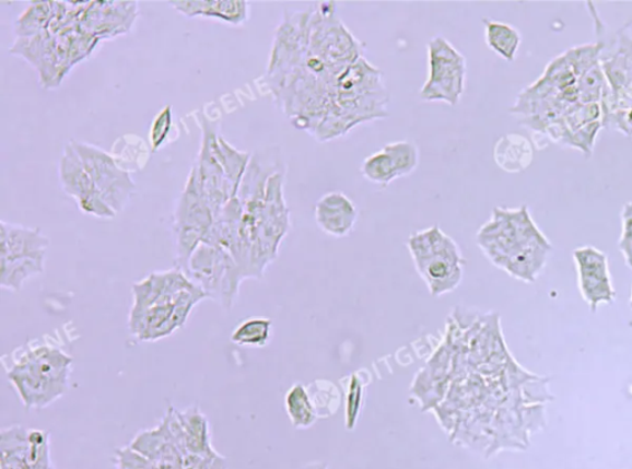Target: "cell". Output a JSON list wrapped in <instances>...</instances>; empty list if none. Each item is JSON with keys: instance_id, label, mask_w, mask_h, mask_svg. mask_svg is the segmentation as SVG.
<instances>
[{"instance_id": "cell-31", "label": "cell", "mask_w": 632, "mask_h": 469, "mask_svg": "<svg viewBox=\"0 0 632 469\" xmlns=\"http://www.w3.org/2000/svg\"><path fill=\"white\" fill-rule=\"evenodd\" d=\"M602 128L610 127L632 138V108L611 112L601 118Z\"/></svg>"}, {"instance_id": "cell-2", "label": "cell", "mask_w": 632, "mask_h": 469, "mask_svg": "<svg viewBox=\"0 0 632 469\" xmlns=\"http://www.w3.org/2000/svg\"><path fill=\"white\" fill-rule=\"evenodd\" d=\"M477 243L492 263L503 271L526 255L552 251L551 244L536 226L526 207L494 209L490 222L478 232Z\"/></svg>"}, {"instance_id": "cell-18", "label": "cell", "mask_w": 632, "mask_h": 469, "mask_svg": "<svg viewBox=\"0 0 632 469\" xmlns=\"http://www.w3.org/2000/svg\"><path fill=\"white\" fill-rule=\"evenodd\" d=\"M44 271L45 256L0 260V285L8 291L21 292L28 280Z\"/></svg>"}, {"instance_id": "cell-12", "label": "cell", "mask_w": 632, "mask_h": 469, "mask_svg": "<svg viewBox=\"0 0 632 469\" xmlns=\"http://www.w3.org/2000/svg\"><path fill=\"white\" fill-rule=\"evenodd\" d=\"M60 181L66 195L75 199L84 214L102 219L117 215L95 188L71 142L67 143L60 160Z\"/></svg>"}, {"instance_id": "cell-20", "label": "cell", "mask_w": 632, "mask_h": 469, "mask_svg": "<svg viewBox=\"0 0 632 469\" xmlns=\"http://www.w3.org/2000/svg\"><path fill=\"white\" fill-rule=\"evenodd\" d=\"M485 43L490 49L507 62L515 60L522 44V36L511 24L483 19Z\"/></svg>"}, {"instance_id": "cell-25", "label": "cell", "mask_w": 632, "mask_h": 469, "mask_svg": "<svg viewBox=\"0 0 632 469\" xmlns=\"http://www.w3.org/2000/svg\"><path fill=\"white\" fill-rule=\"evenodd\" d=\"M385 150L389 153L397 169L398 177H406L417 169L420 153L414 142L398 141L388 143Z\"/></svg>"}, {"instance_id": "cell-35", "label": "cell", "mask_w": 632, "mask_h": 469, "mask_svg": "<svg viewBox=\"0 0 632 469\" xmlns=\"http://www.w3.org/2000/svg\"><path fill=\"white\" fill-rule=\"evenodd\" d=\"M630 308L632 309V294H631V300H630Z\"/></svg>"}, {"instance_id": "cell-30", "label": "cell", "mask_w": 632, "mask_h": 469, "mask_svg": "<svg viewBox=\"0 0 632 469\" xmlns=\"http://www.w3.org/2000/svg\"><path fill=\"white\" fill-rule=\"evenodd\" d=\"M115 469H153V467L145 457L128 446L115 453Z\"/></svg>"}, {"instance_id": "cell-22", "label": "cell", "mask_w": 632, "mask_h": 469, "mask_svg": "<svg viewBox=\"0 0 632 469\" xmlns=\"http://www.w3.org/2000/svg\"><path fill=\"white\" fill-rule=\"evenodd\" d=\"M272 328L273 323L271 319L262 317L248 318L237 325L230 339L237 347L261 349L270 343Z\"/></svg>"}, {"instance_id": "cell-4", "label": "cell", "mask_w": 632, "mask_h": 469, "mask_svg": "<svg viewBox=\"0 0 632 469\" xmlns=\"http://www.w3.org/2000/svg\"><path fill=\"white\" fill-rule=\"evenodd\" d=\"M185 273L207 298L232 308L245 275L241 266L223 247L202 243L187 265Z\"/></svg>"}, {"instance_id": "cell-21", "label": "cell", "mask_w": 632, "mask_h": 469, "mask_svg": "<svg viewBox=\"0 0 632 469\" xmlns=\"http://www.w3.org/2000/svg\"><path fill=\"white\" fill-rule=\"evenodd\" d=\"M284 407L286 415H289L295 429H309L316 423V419H318V410H316L313 403L308 389H306L302 383H295V385L286 391Z\"/></svg>"}, {"instance_id": "cell-10", "label": "cell", "mask_w": 632, "mask_h": 469, "mask_svg": "<svg viewBox=\"0 0 632 469\" xmlns=\"http://www.w3.org/2000/svg\"><path fill=\"white\" fill-rule=\"evenodd\" d=\"M577 267L578 285L582 298L592 313L600 305L616 302L617 292L609 270L608 256L596 247L584 246L573 251Z\"/></svg>"}, {"instance_id": "cell-14", "label": "cell", "mask_w": 632, "mask_h": 469, "mask_svg": "<svg viewBox=\"0 0 632 469\" xmlns=\"http://www.w3.org/2000/svg\"><path fill=\"white\" fill-rule=\"evenodd\" d=\"M130 447L145 457L153 469H182V454L165 419L156 429L140 433Z\"/></svg>"}, {"instance_id": "cell-15", "label": "cell", "mask_w": 632, "mask_h": 469, "mask_svg": "<svg viewBox=\"0 0 632 469\" xmlns=\"http://www.w3.org/2000/svg\"><path fill=\"white\" fill-rule=\"evenodd\" d=\"M359 218L352 200L341 191H330L315 206L316 224L325 234L333 237L348 236Z\"/></svg>"}, {"instance_id": "cell-29", "label": "cell", "mask_w": 632, "mask_h": 469, "mask_svg": "<svg viewBox=\"0 0 632 469\" xmlns=\"http://www.w3.org/2000/svg\"><path fill=\"white\" fill-rule=\"evenodd\" d=\"M363 387L358 376H352L347 400V429L353 430L358 424L362 408Z\"/></svg>"}, {"instance_id": "cell-9", "label": "cell", "mask_w": 632, "mask_h": 469, "mask_svg": "<svg viewBox=\"0 0 632 469\" xmlns=\"http://www.w3.org/2000/svg\"><path fill=\"white\" fill-rule=\"evenodd\" d=\"M2 469H52L49 434L40 430L11 426L0 438Z\"/></svg>"}, {"instance_id": "cell-19", "label": "cell", "mask_w": 632, "mask_h": 469, "mask_svg": "<svg viewBox=\"0 0 632 469\" xmlns=\"http://www.w3.org/2000/svg\"><path fill=\"white\" fill-rule=\"evenodd\" d=\"M494 159L496 165L506 172H520L531 165L534 151L528 139L519 136H506L498 141Z\"/></svg>"}, {"instance_id": "cell-16", "label": "cell", "mask_w": 632, "mask_h": 469, "mask_svg": "<svg viewBox=\"0 0 632 469\" xmlns=\"http://www.w3.org/2000/svg\"><path fill=\"white\" fill-rule=\"evenodd\" d=\"M50 238L40 228L2 222L0 224V260L46 256Z\"/></svg>"}, {"instance_id": "cell-3", "label": "cell", "mask_w": 632, "mask_h": 469, "mask_svg": "<svg viewBox=\"0 0 632 469\" xmlns=\"http://www.w3.org/2000/svg\"><path fill=\"white\" fill-rule=\"evenodd\" d=\"M408 248L431 295L452 293L461 284L465 258L442 228L435 225L417 232L409 237Z\"/></svg>"}, {"instance_id": "cell-26", "label": "cell", "mask_w": 632, "mask_h": 469, "mask_svg": "<svg viewBox=\"0 0 632 469\" xmlns=\"http://www.w3.org/2000/svg\"><path fill=\"white\" fill-rule=\"evenodd\" d=\"M601 128V121L590 122L588 126L571 132L570 136L562 141V145L580 150L583 155L592 156L598 132Z\"/></svg>"}, {"instance_id": "cell-24", "label": "cell", "mask_w": 632, "mask_h": 469, "mask_svg": "<svg viewBox=\"0 0 632 469\" xmlns=\"http://www.w3.org/2000/svg\"><path fill=\"white\" fill-rule=\"evenodd\" d=\"M361 172L363 177L372 181V184L385 187L399 178L395 162H393L385 149L373 153V155L363 161Z\"/></svg>"}, {"instance_id": "cell-6", "label": "cell", "mask_w": 632, "mask_h": 469, "mask_svg": "<svg viewBox=\"0 0 632 469\" xmlns=\"http://www.w3.org/2000/svg\"><path fill=\"white\" fill-rule=\"evenodd\" d=\"M214 222L215 215L200 190L194 168L178 199L174 218L176 262L179 270L186 271L191 255L204 243Z\"/></svg>"}, {"instance_id": "cell-27", "label": "cell", "mask_w": 632, "mask_h": 469, "mask_svg": "<svg viewBox=\"0 0 632 469\" xmlns=\"http://www.w3.org/2000/svg\"><path fill=\"white\" fill-rule=\"evenodd\" d=\"M182 469H227L225 457L215 449L207 454H186L182 456Z\"/></svg>"}, {"instance_id": "cell-1", "label": "cell", "mask_w": 632, "mask_h": 469, "mask_svg": "<svg viewBox=\"0 0 632 469\" xmlns=\"http://www.w3.org/2000/svg\"><path fill=\"white\" fill-rule=\"evenodd\" d=\"M73 359L51 340L24 344L3 357L7 377L26 410H43L70 389Z\"/></svg>"}, {"instance_id": "cell-11", "label": "cell", "mask_w": 632, "mask_h": 469, "mask_svg": "<svg viewBox=\"0 0 632 469\" xmlns=\"http://www.w3.org/2000/svg\"><path fill=\"white\" fill-rule=\"evenodd\" d=\"M202 301L200 298H187L151 305L140 312H130V331L133 337L141 341H157L171 337L172 333L184 327L191 310Z\"/></svg>"}, {"instance_id": "cell-28", "label": "cell", "mask_w": 632, "mask_h": 469, "mask_svg": "<svg viewBox=\"0 0 632 469\" xmlns=\"http://www.w3.org/2000/svg\"><path fill=\"white\" fill-rule=\"evenodd\" d=\"M172 127V107L167 105L153 119L150 129V142L153 151H157L164 145Z\"/></svg>"}, {"instance_id": "cell-23", "label": "cell", "mask_w": 632, "mask_h": 469, "mask_svg": "<svg viewBox=\"0 0 632 469\" xmlns=\"http://www.w3.org/2000/svg\"><path fill=\"white\" fill-rule=\"evenodd\" d=\"M218 156L222 164L230 186H232L237 197L238 188L242 186L248 164H250V153L241 152L230 146L229 143L219 137Z\"/></svg>"}, {"instance_id": "cell-13", "label": "cell", "mask_w": 632, "mask_h": 469, "mask_svg": "<svg viewBox=\"0 0 632 469\" xmlns=\"http://www.w3.org/2000/svg\"><path fill=\"white\" fill-rule=\"evenodd\" d=\"M165 421L182 456L214 452L210 442L209 421L198 408L184 411L171 408Z\"/></svg>"}, {"instance_id": "cell-7", "label": "cell", "mask_w": 632, "mask_h": 469, "mask_svg": "<svg viewBox=\"0 0 632 469\" xmlns=\"http://www.w3.org/2000/svg\"><path fill=\"white\" fill-rule=\"evenodd\" d=\"M428 55L429 79L420 91V97L456 105L465 91V57L443 36H436L428 44Z\"/></svg>"}, {"instance_id": "cell-36", "label": "cell", "mask_w": 632, "mask_h": 469, "mask_svg": "<svg viewBox=\"0 0 632 469\" xmlns=\"http://www.w3.org/2000/svg\"><path fill=\"white\" fill-rule=\"evenodd\" d=\"M52 469H55V468H52Z\"/></svg>"}, {"instance_id": "cell-32", "label": "cell", "mask_w": 632, "mask_h": 469, "mask_svg": "<svg viewBox=\"0 0 632 469\" xmlns=\"http://www.w3.org/2000/svg\"><path fill=\"white\" fill-rule=\"evenodd\" d=\"M621 223L619 250L624 256L627 265L632 268V218L621 215Z\"/></svg>"}, {"instance_id": "cell-17", "label": "cell", "mask_w": 632, "mask_h": 469, "mask_svg": "<svg viewBox=\"0 0 632 469\" xmlns=\"http://www.w3.org/2000/svg\"><path fill=\"white\" fill-rule=\"evenodd\" d=\"M171 4L188 17H218L233 25L244 23L248 16V5L242 0H213V2L185 0V2H171Z\"/></svg>"}, {"instance_id": "cell-33", "label": "cell", "mask_w": 632, "mask_h": 469, "mask_svg": "<svg viewBox=\"0 0 632 469\" xmlns=\"http://www.w3.org/2000/svg\"><path fill=\"white\" fill-rule=\"evenodd\" d=\"M303 469H329V467L327 465L316 462L306 465Z\"/></svg>"}, {"instance_id": "cell-34", "label": "cell", "mask_w": 632, "mask_h": 469, "mask_svg": "<svg viewBox=\"0 0 632 469\" xmlns=\"http://www.w3.org/2000/svg\"><path fill=\"white\" fill-rule=\"evenodd\" d=\"M621 215L632 218V202L628 203L624 209H622Z\"/></svg>"}, {"instance_id": "cell-8", "label": "cell", "mask_w": 632, "mask_h": 469, "mask_svg": "<svg viewBox=\"0 0 632 469\" xmlns=\"http://www.w3.org/2000/svg\"><path fill=\"white\" fill-rule=\"evenodd\" d=\"M71 143L105 202L115 213L122 212L136 191V184L128 172L121 169L104 150L85 142L71 141Z\"/></svg>"}, {"instance_id": "cell-5", "label": "cell", "mask_w": 632, "mask_h": 469, "mask_svg": "<svg viewBox=\"0 0 632 469\" xmlns=\"http://www.w3.org/2000/svg\"><path fill=\"white\" fill-rule=\"evenodd\" d=\"M309 52L337 75L361 59L360 43L338 17L335 3H323L311 12Z\"/></svg>"}]
</instances>
